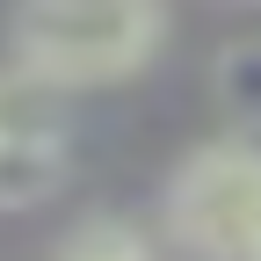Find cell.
Instances as JSON below:
<instances>
[{"label":"cell","mask_w":261,"mask_h":261,"mask_svg":"<svg viewBox=\"0 0 261 261\" xmlns=\"http://www.w3.org/2000/svg\"><path fill=\"white\" fill-rule=\"evenodd\" d=\"M160 218L189 261H261V145L254 138L196 145L174 167Z\"/></svg>","instance_id":"cell-2"},{"label":"cell","mask_w":261,"mask_h":261,"mask_svg":"<svg viewBox=\"0 0 261 261\" xmlns=\"http://www.w3.org/2000/svg\"><path fill=\"white\" fill-rule=\"evenodd\" d=\"M65 189V130L58 116L0 130V211H37Z\"/></svg>","instance_id":"cell-3"},{"label":"cell","mask_w":261,"mask_h":261,"mask_svg":"<svg viewBox=\"0 0 261 261\" xmlns=\"http://www.w3.org/2000/svg\"><path fill=\"white\" fill-rule=\"evenodd\" d=\"M167 15L160 0H15L8 65L29 87H109L130 80L160 51Z\"/></svg>","instance_id":"cell-1"},{"label":"cell","mask_w":261,"mask_h":261,"mask_svg":"<svg viewBox=\"0 0 261 261\" xmlns=\"http://www.w3.org/2000/svg\"><path fill=\"white\" fill-rule=\"evenodd\" d=\"M58 261H160L152 240L138 232V225H123V218H87L73 240L58 247Z\"/></svg>","instance_id":"cell-4"},{"label":"cell","mask_w":261,"mask_h":261,"mask_svg":"<svg viewBox=\"0 0 261 261\" xmlns=\"http://www.w3.org/2000/svg\"><path fill=\"white\" fill-rule=\"evenodd\" d=\"M254 145H261V130H254Z\"/></svg>","instance_id":"cell-7"},{"label":"cell","mask_w":261,"mask_h":261,"mask_svg":"<svg viewBox=\"0 0 261 261\" xmlns=\"http://www.w3.org/2000/svg\"><path fill=\"white\" fill-rule=\"evenodd\" d=\"M37 116H51V102H44V87H29L15 65H0V130H15V123H37Z\"/></svg>","instance_id":"cell-6"},{"label":"cell","mask_w":261,"mask_h":261,"mask_svg":"<svg viewBox=\"0 0 261 261\" xmlns=\"http://www.w3.org/2000/svg\"><path fill=\"white\" fill-rule=\"evenodd\" d=\"M211 87H218V102L232 109L247 130H261V44H232L211 65Z\"/></svg>","instance_id":"cell-5"}]
</instances>
